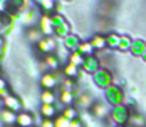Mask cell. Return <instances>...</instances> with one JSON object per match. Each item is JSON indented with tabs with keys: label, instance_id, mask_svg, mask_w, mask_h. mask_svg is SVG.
Returning a JSON list of instances; mask_svg holds the SVG:
<instances>
[{
	"label": "cell",
	"instance_id": "30bf717a",
	"mask_svg": "<svg viewBox=\"0 0 146 127\" xmlns=\"http://www.w3.org/2000/svg\"><path fill=\"white\" fill-rule=\"evenodd\" d=\"M3 105L5 108H8V110L14 111V113H21L22 111V102H21V99H17L16 96H10V97H7L3 101Z\"/></svg>",
	"mask_w": 146,
	"mask_h": 127
},
{
	"label": "cell",
	"instance_id": "cb8c5ba5",
	"mask_svg": "<svg viewBox=\"0 0 146 127\" xmlns=\"http://www.w3.org/2000/svg\"><path fill=\"white\" fill-rule=\"evenodd\" d=\"M145 49H146V42L141 41V39H137V41H133L132 49H130V50H132L133 55H143Z\"/></svg>",
	"mask_w": 146,
	"mask_h": 127
},
{
	"label": "cell",
	"instance_id": "4fadbf2b",
	"mask_svg": "<svg viewBox=\"0 0 146 127\" xmlns=\"http://www.w3.org/2000/svg\"><path fill=\"white\" fill-rule=\"evenodd\" d=\"M33 122H35V119L29 111L17 113V122H16L17 127H33Z\"/></svg>",
	"mask_w": 146,
	"mask_h": 127
},
{
	"label": "cell",
	"instance_id": "8fae6325",
	"mask_svg": "<svg viewBox=\"0 0 146 127\" xmlns=\"http://www.w3.org/2000/svg\"><path fill=\"white\" fill-rule=\"evenodd\" d=\"M0 119H2V122H3L7 127L8 126H16V122H17V113L8 110V108H3V110L0 111Z\"/></svg>",
	"mask_w": 146,
	"mask_h": 127
},
{
	"label": "cell",
	"instance_id": "2e32d148",
	"mask_svg": "<svg viewBox=\"0 0 146 127\" xmlns=\"http://www.w3.org/2000/svg\"><path fill=\"white\" fill-rule=\"evenodd\" d=\"M63 74L66 75V79H72V80L77 79V77H79V66H76V64L68 61L63 66Z\"/></svg>",
	"mask_w": 146,
	"mask_h": 127
},
{
	"label": "cell",
	"instance_id": "8992f818",
	"mask_svg": "<svg viewBox=\"0 0 146 127\" xmlns=\"http://www.w3.org/2000/svg\"><path fill=\"white\" fill-rule=\"evenodd\" d=\"M38 24H39V30L42 32L44 36H52L55 33L54 22H52V16H49V14H42V16H39Z\"/></svg>",
	"mask_w": 146,
	"mask_h": 127
},
{
	"label": "cell",
	"instance_id": "e0dca14e",
	"mask_svg": "<svg viewBox=\"0 0 146 127\" xmlns=\"http://www.w3.org/2000/svg\"><path fill=\"white\" fill-rule=\"evenodd\" d=\"M90 42H91V46H93V49H94V50H102V49L107 47L105 36H102V35H94Z\"/></svg>",
	"mask_w": 146,
	"mask_h": 127
},
{
	"label": "cell",
	"instance_id": "1f68e13d",
	"mask_svg": "<svg viewBox=\"0 0 146 127\" xmlns=\"http://www.w3.org/2000/svg\"><path fill=\"white\" fill-rule=\"evenodd\" d=\"M61 89H66V91H74V80L72 79H64L61 83Z\"/></svg>",
	"mask_w": 146,
	"mask_h": 127
},
{
	"label": "cell",
	"instance_id": "ffe728a7",
	"mask_svg": "<svg viewBox=\"0 0 146 127\" xmlns=\"http://www.w3.org/2000/svg\"><path fill=\"white\" fill-rule=\"evenodd\" d=\"M55 101H57V96L52 89H42L41 93V102L42 104H47V105H54Z\"/></svg>",
	"mask_w": 146,
	"mask_h": 127
},
{
	"label": "cell",
	"instance_id": "8d00e7d4",
	"mask_svg": "<svg viewBox=\"0 0 146 127\" xmlns=\"http://www.w3.org/2000/svg\"><path fill=\"white\" fill-rule=\"evenodd\" d=\"M3 88H7V82L3 79H0V89H3Z\"/></svg>",
	"mask_w": 146,
	"mask_h": 127
},
{
	"label": "cell",
	"instance_id": "7402d4cb",
	"mask_svg": "<svg viewBox=\"0 0 146 127\" xmlns=\"http://www.w3.org/2000/svg\"><path fill=\"white\" fill-rule=\"evenodd\" d=\"M39 111H41V114L44 118H47V119H52V118L55 116V113H57L55 105H47V104H42L41 108H39Z\"/></svg>",
	"mask_w": 146,
	"mask_h": 127
},
{
	"label": "cell",
	"instance_id": "9c48e42d",
	"mask_svg": "<svg viewBox=\"0 0 146 127\" xmlns=\"http://www.w3.org/2000/svg\"><path fill=\"white\" fill-rule=\"evenodd\" d=\"M39 83H41L42 89H54L55 86H57V75H55L54 72H46L42 74L41 80H39Z\"/></svg>",
	"mask_w": 146,
	"mask_h": 127
},
{
	"label": "cell",
	"instance_id": "e575fe53",
	"mask_svg": "<svg viewBox=\"0 0 146 127\" xmlns=\"http://www.w3.org/2000/svg\"><path fill=\"white\" fill-rule=\"evenodd\" d=\"M71 127H83V122L79 119V118H76L74 121H71Z\"/></svg>",
	"mask_w": 146,
	"mask_h": 127
},
{
	"label": "cell",
	"instance_id": "f546056e",
	"mask_svg": "<svg viewBox=\"0 0 146 127\" xmlns=\"http://www.w3.org/2000/svg\"><path fill=\"white\" fill-rule=\"evenodd\" d=\"M36 3L42 8L44 11H50L54 8V0H35Z\"/></svg>",
	"mask_w": 146,
	"mask_h": 127
},
{
	"label": "cell",
	"instance_id": "5b68a950",
	"mask_svg": "<svg viewBox=\"0 0 146 127\" xmlns=\"http://www.w3.org/2000/svg\"><path fill=\"white\" fill-rule=\"evenodd\" d=\"M36 49H38V52H41L44 55H52V52L57 49V42H55V39L52 36H44L36 44Z\"/></svg>",
	"mask_w": 146,
	"mask_h": 127
},
{
	"label": "cell",
	"instance_id": "d6986e66",
	"mask_svg": "<svg viewBox=\"0 0 146 127\" xmlns=\"http://www.w3.org/2000/svg\"><path fill=\"white\" fill-rule=\"evenodd\" d=\"M44 66L49 67V69L57 71L60 67V60H58L57 55H46L44 57Z\"/></svg>",
	"mask_w": 146,
	"mask_h": 127
},
{
	"label": "cell",
	"instance_id": "ba28073f",
	"mask_svg": "<svg viewBox=\"0 0 146 127\" xmlns=\"http://www.w3.org/2000/svg\"><path fill=\"white\" fill-rule=\"evenodd\" d=\"M82 69L85 71V72H88V74L98 72V71L101 69V66H99V60L94 57V55L85 57V61H83V64H82Z\"/></svg>",
	"mask_w": 146,
	"mask_h": 127
},
{
	"label": "cell",
	"instance_id": "4dcf8cb0",
	"mask_svg": "<svg viewBox=\"0 0 146 127\" xmlns=\"http://www.w3.org/2000/svg\"><path fill=\"white\" fill-rule=\"evenodd\" d=\"M129 122L130 124H135L137 127H143V126H145V118H141L140 114H130Z\"/></svg>",
	"mask_w": 146,
	"mask_h": 127
},
{
	"label": "cell",
	"instance_id": "d4e9b609",
	"mask_svg": "<svg viewBox=\"0 0 146 127\" xmlns=\"http://www.w3.org/2000/svg\"><path fill=\"white\" fill-rule=\"evenodd\" d=\"M83 61H85V57H83V55L80 54L79 50H77V52H72V54L69 55V63L76 64V66H79V67L83 64Z\"/></svg>",
	"mask_w": 146,
	"mask_h": 127
},
{
	"label": "cell",
	"instance_id": "9a60e30c",
	"mask_svg": "<svg viewBox=\"0 0 146 127\" xmlns=\"http://www.w3.org/2000/svg\"><path fill=\"white\" fill-rule=\"evenodd\" d=\"M27 38L30 39V42H33V44L36 46L42 38H44V35H42V32L39 28H36V27H30V28L27 30Z\"/></svg>",
	"mask_w": 146,
	"mask_h": 127
},
{
	"label": "cell",
	"instance_id": "ac0fdd59",
	"mask_svg": "<svg viewBox=\"0 0 146 127\" xmlns=\"http://www.w3.org/2000/svg\"><path fill=\"white\" fill-rule=\"evenodd\" d=\"M76 101V96H74V91H66V89H61L60 93V102L66 107L72 105V102Z\"/></svg>",
	"mask_w": 146,
	"mask_h": 127
},
{
	"label": "cell",
	"instance_id": "d6a6232c",
	"mask_svg": "<svg viewBox=\"0 0 146 127\" xmlns=\"http://www.w3.org/2000/svg\"><path fill=\"white\" fill-rule=\"evenodd\" d=\"M41 127H55V121H54V119H47V118H44V119L41 121Z\"/></svg>",
	"mask_w": 146,
	"mask_h": 127
},
{
	"label": "cell",
	"instance_id": "60d3db41",
	"mask_svg": "<svg viewBox=\"0 0 146 127\" xmlns=\"http://www.w3.org/2000/svg\"><path fill=\"white\" fill-rule=\"evenodd\" d=\"M0 54H2V47H0Z\"/></svg>",
	"mask_w": 146,
	"mask_h": 127
},
{
	"label": "cell",
	"instance_id": "836d02e7",
	"mask_svg": "<svg viewBox=\"0 0 146 127\" xmlns=\"http://www.w3.org/2000/svg\"><path fill=\"white\" fill-rule=\"evenodd\" d=\"M10 91H8V88H3V89H0V99L2 101H5L7 97H10Z\"/></svg>",
	"mask_w": 146,
	"mask_h": 127
},
{
	"label": "cell",
	"instance_id": "ab89813d",
	"mask_svg": "<svg viewBox=\"0 0 146 127\" xmlns=\"http://www.w3.org/2000/svg\"><path fill=\"white\" fill-rule=\"evenodd\" d=\"M8 127H17V126H8Z\"/></svg>",
	"mask_w": 146,
	"mask_h": 127
},
{
	"label": "cell",
	"instance_id": "74e56055",
	"mask_svg": "<svg viewBox=\"0 0 146 127\" xmlns=\"http://www.w3.org/2000/svg\"><path fill=\"white\" fill-rule=\"evenodd\" d=\"M143 58L146 60V49H145V52H143Z\"/></svg>",
	"mask_w": 146,
	"mask_h": 127
},
{
	"label": "cell",
	"instance_id": "7c38bea8",
	"mask_svg": "<svg viewBox=\"0 0 146 127\" xmlns=\"http://www.w3.org/2000/svg\"><path fill=\"white\" fill-rule=\"evenodd\" d=\"M63 46H64V49H66L68 52H77L79 50V46H80V41H79V38H77L76 35H68L66 38L63 39Z\"/></svg>",
	"mask_w": 146,
	"mask_h": 127
},
{
	"label": "cell",
	"instance_id": "52a82bcc",
	"mask_svg": "<svg viewBox=\"0 0 146 127\" xmlns=\"http://www.w3.org/2000/svg\"><path fill=\"white\" fill-rule=\"evenodd\" d=\"M110 113L111 110L108 108V104H105V102H94L91 107V114L94 118H98V119H104Z\"/></svg>",
	"mask_w": 146,
	"mask_h": 127
},
{
	"label": "cell",
	"instance_id": "d590c367",
	"mask_svg": "<svg viewBox=\"0 0 146 127\" xmlns=\"http://www.w3.org/2000/svg\"><path fill=\"white\" fill-rule=\"evenodd\" d=\"M8 3H10V0H0V11H3Z\"/></svg>",
	"mask_w": 146,
	"mask_h": 127
},
{
	"label": "cell",
	"instance_id": "f35d334b",
	"mask_svg": "<svg viewBox=\"0 0 146 127\" xmlns=\"http://www.w3.org/2000/svg\"><path fill=\"white\" fill-rule=\"evenodd\" d=\"M2 44H3V41H2V38H0V47H2Z\"/></svg>",
	"mask_w": 146,
	"mask_h": 127
},
{
	"label": "cell",
	"instance_id": "484cf974",
	"mask_svg": "<svg viewBox=\"0 0 146 127\" xmlns=\"http://www.w3.org/2000/svg\"><path fill=\"white\" fill-rule=\"evenodd\" d=\"M93 46H91V42H80V46H79V52L83 55V57H90V55H93Z\"/></svg>",
	"mask_w": 146,
	"mask_h": 127
},
{
	"label": "cell",
	"instance_id": "7a4b0ae2",
	"mask_svg": "<svg viewBox=\"0 0 146 127\" xmlns=\"http://www.w3.org/2000/svg\"><path fill=\"white\" fill-rule=\"evenodd\" d=\"M52 22H54V28H55V35L60 36V38H66L68 35H71V27L60 14H54L52 16Z\"/></svg>",
	"mask_w": 146,
	"mask_h": 127
},
{
	"label": "cell",
	"instance_id": "277c9868",
	"mask_svg": "<svg viewBox=\"0 0 146 127\" xmlns=\"http://www.w3.org/2000/svg\"><path fill=\"white\" fill-rule=\"evenodd\" d=\"M105 91H107L105 93V99H107V102L110 105H113V107H116V105H123L121 102H123V99H124V93L121 91L118 86L111 85V86H108Z\"/></svg>",
	"mask_w": 146,
	"mask_h": 127
},
{
	"label": "cell",
	"instance_id": "5bb4252c",
	"mask_svg": "<svg viewBox=\"0 0 146 127\" xmlns=\"http://www.w3.org/2000/svg\"><path fill=\"white\" fill-rule=\"evenodd\" d=\"M76 102L82 108H91L93 107V96L90 93H80L76 97Z\"/></svg>",
	"mask_w": 146,
	"mask_h": 127
},
{
	"label": "cell",
	"instance_id": "83f0119b",
	"mask_svg": "<svg viewBox=\"0 0 146 127\" xmlns=\"http://www.w3.org/2000/svg\"><path fill=\"white\" fill-rule=\"evenodd\" d=\"M63 114L64 118H68L69 121H74L77 118V108H74L72 105H69V107H64V110H63Z\"/></svg>",
	"mask_w": 146,
	"mask_h": 127
},
{
	"label": "cell",
	"instance_id": "44dd1931",
	"mask_svg": "<svg viewBox=\"0 0 146 127\" xmlns=\"http://www.w3.org/2000/svg\"><path fill=\"white\" fill-rule=\"evenodd\" d=\"M22 22L27 24V25L36 22V10L35 8H29V10H25V13L22 14Z\"/></svg>",
	"mask_w": 146,
	"mask_h": 127
},
{
	"label": "cell",
	"instance_id": "6da1fadb",
	"mask_svg": "<svg viewBox=\"0 0 146 127\" xmlns=\"http://www.w3.org/2000/svg\"><path fill=\"white\" fill-rule=\"evenodd\" d=\"M110 116H111V119H113V122L116 124V126H124V124L129 122V119H130L129 110H127V107H124V105H116V107H113Z\"/></svg>",
	"mask_w": 146,
	"mask_h": 127
},
{
	"label": "cell",
	"instance_id": "3957f363",
	"mask_svg": "<svg viewBox=\"0 0 146 127\" xmlns=\"http://www.w3.org/2000/svg\"><path fill=\"white\" fill-rule=\"evenodd\" d=\"M93 80H94V83L98 86H101V88H105L107 89L108 86L113 85V79H111V74L108 72L107 69H104V67H101V69L98 71V72L93 74Z\"/></svg>",
	"mask_w": 146,
	"mask_h": 127
},
{
	"label": "cell",
	"instance_id": "4316f807",
	"mask_svg": "<svg viewBox=\"0 0 146 127\" xmlns=\"http://www.w3.org/2000/svg\"><path fill=\"white\" fill-rule=\"evenodd\" d=\"M132 39L129 38V36H121V39H119V47H118V50H130L132 49Z\"/></svg>",
	"mask_w": 146,
	"mask_h": 127
},
{
	"label": "cell",
	"instance_id": "603a6c76",
	"mask_svg": "<svg viewBox=\"0 0 146 127\" xmlns=\"http://www.w3.org/2000/svg\"><path fill=\"white\" fill-rule=\"evenodd\" d=\"M119 39H121V36H118L116 33H110V35H107V36H105L107 47H110V49H118V47H119Z\"/></svg>",
	"mask_w": 146,
	"mask_h": 127
},
{
	"label": "cell",
	"instance_id": "f1b7e54d",
	"mask_svg": "<svg viewBox=\"0 0 146 127\" xmlns=\"http://www.w3.org/2000/svg\"><path fill=\"white\" fill-rule=\"evenodd\" d=\"M55 127H71V121L68 118H64L63 114H58L55 116Z\"/></svg>",
	"mask_w": 146,
	"mask_h": 127
}]
</instances>
